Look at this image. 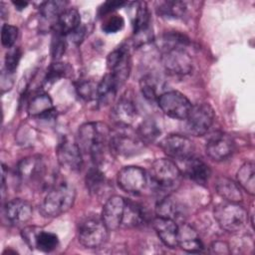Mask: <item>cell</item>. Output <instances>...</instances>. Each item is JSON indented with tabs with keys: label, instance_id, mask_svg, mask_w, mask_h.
<instances>
[{
	"label": "cell",
	"instance_id": "1",
	"mask_svg": "<svg viewBox=\"0 0 255 255\" xmlns=\"http://www.w3.org/2000/svg\"><path fill=\"white\" fill-rule=\"evenodd\" d=\"M111 130L106 124L100 122L87 123L78 130L77 143L81 150L89 154L96 164L103 162L107 148L110 149L109 141Z\"/></svg>",
	"mask_w": 255,
	"mask_h": 255
},
{
	"label": "cell",
	"instance_id": "2",
	"mask_svg": "<svg viewBox=\"0 0 255 255\" xmlns=\"http://www.w3.org/2000/svg\"><path fill=\"white\" fill-rule=\"evenodd\" d=\"M76 190L68 182L55 184L41 204V213L46 217H57L67 212L74 204Z\"/></svg>",
	"mask_w": 255,
	"mask_h": 255
},
{
	"label": "cell",
	"instance_id": "3",
	"mask_svg": "<svg viewBox=\"0 0 255 255\" xmlns=\"http://www.w3.org/2000/svg\"><path fill=\"white\" fill-rule=\"evenodd\" d=\"M147 177L151 185L164 193L175 190L181 181V172L177 165L167 158H158L152 162Z\"/></svg>",
	"mask_w": 255,
	"mask_h": 255
},
{
	"label": "cell",
	"instance_id": "4",
	"mask_svg": "<svg viewBox=\"0 0 255 255\" xmlns=\"http://www.w3.org/2000/svg\"><path fill=\"white\" fill-rule=\"evenodd\" d=\"M109 236V229L102 217L88 215L78 225V238L86 248H99L104 245Z\"/></svg>",
	"mask_w": 255,
	"mask_h": 255
},
{
	"label": "cell",
	"instance_id": "5",
	"mask_svg": "<svg viewBox=\"0 0 255 255\" xmlns=\"http://www.w3.org/2000/svg\"><path fill=\"white\" fill-rule=\"evenodd\" d=\"M214 218L223 230L236 233L245 227L248 214L239 203L226 201L215 206Z\"/></svg>",
	"mask_w": 255,
	"mask_h": 255
},
{
	"label": "cell",
	"instance_id": "6",
	"mask_svg": "<svg viewBox=\"0 0 255 255\" xmlns=\"http://www.w3.org/2000/svg\"><path fill=\"white\" fill-rule=\"evenodd\" d=\"M119 128V130L111 132L110 150L122 156H130L140 152L144 147V142L138 137L137 133L128 130V128Z\"/></svg>",
	"mask_w": 255,
	"mask_h": 255
},
{
	"label": "cell",
	"instance_id": "7",
	"mask_svg": "<svg viewBox=\"0 0 255 255\" xmlns=\"http://www.w3.org/2000/svg\"><path fill=\"white\" fill-rule=\"evenodd\" d=\"M161 61L164 69L171 75L183 76L192 69V60L181 46L162 48Z\"/></svg>",
	"mask_w": 255,
	"mask_h": 255
},
{
	"label": "cell",
	"instance_id": "8",
	"mask_svg": "<svg viewBox=\"0 0 255 255\" xmlns=\"http://www.w3.org/2000/svg\"><path fill=\"white\" fill-rule=\"evenodd\" d=\"M158 107L169 118L185 120L192 108L189 100L177 91H169L158 96Z\"/></svg>",
	"mask_w": 255,
	"mask_h": 255
},
{
	"label": "cell",
	"instance_id": "9",
	"mask_svg": "<svg viewBox=\"0 0 255 255\" xmlns=\"http://www.w3.org/2000/svg\"><path fill=\"white\" fill-rule=\"evenodd\" d=\"M214 111L210 105L202 103L192 106L186 120L187 131L195 136L205 134L214 122Z\"/></svg>",
	"mask_w": 255,
	"mask_h": 255
},
{
	"label": "cell",
	"instance_id": "10",
	"mask_svg": "<svg viewBox=\"0 0 255 255\" xmlns=\"http://www.w3.org/2000/svg\"><path fill=\"white\" fill-rule=\"evenodd\" d=\"M18 175L26 183L33 185L45 184L47 166L41 156L33 155L23 158L17 167Z\"/></svg>",
	"mask_w": 255,
	"mask_h": 255
},
{
	"label": "cell",
	"instance_id": "11",
	"mask_svg": "<svg viewBox=\"0 0 255 255\" xmlns=\"http://www.w3.org/2000/svg\"><path fill=\"white\" fill-rule=\"evenodd\" d=\"M145 171L138 166H125L119 172L117 181L122 190L129 194L140 193L147 183Z\"/></svg>",
	"mask_w": 255,
	"mask_h": 255
},
{
	"label": "cell",
	"instance_id": "12",
	"mask_svg": "<svg viewBox=\"0 0 255 255\" xmlns=\"http://www.w3.org/2000/svg\"><path fill=\"white\" fill-rule=\"evenodd\" d=\"M162 151L169 157L186 160L193 156L194 144L188 137L180 134H169L160 141Z\"/></svg>",
	"mask_w": 255,
	"mask_h": 255
},
{
	"label": "cell",
	"instance_id": "13",
	"mask_svg": "<svg viewBox=\"0 0 255 255\" xmlns=\"http://www.w3.org/2000/svg\"><path fill=\"white\" fill-rule=\"evenodd\" d=\"M109 73L116 79L118 84L123 86L128 80L130 71L129 54L126 47L122 46L114 50L107 59Z\"/></svg>",
	"mask_w": 255,
	"mask_h": 255
},
{
	"label": "cell",
	"instance_id": "14",
	"mask_svg": "<svg viewBox=\"0 0 255 255\" xmlns=\"http://www.w3.org/2000/svg\"><path fill=\"white\" fill-rule=\"evenodd\" d=\"M207 155L215 160L221 161L229 158L235 149V142L233 138L223 131L213 133L206 143Z\"/></svg>",
	"mask_w": 255,
	"mask_h": 255
},
{
	"label": "cell",
	"instance_id": "15",
	"mask_svg": "<svg viewBox=\"0 0 255 255\" xmlns=\"http://www.w3.org/2000/svg\"><path fill=\"white\" fill-rule=\"evenodd\" d=\"M58 161L70 171H79L83 165L82 150L77 142L64 138L57 147Z\"/></svg>",
	"mask_w": 255,
	"mask_h": 255
},
{
	"label": "cell",
	"instance_id": "16",
	"mask_svg": "<svg viewBox=\"0 0 255 255\" xmlns=\"http://www.w3.org/2000/svg\"><path fill=\"white\" fill-rule=\"evenodd\" d=\"M126 200L120 195L111 196L102 210V219L109 230H117L123 225Z\"/></svg>",
	"mask_w": 255,
	"mask_h": 255
},
{
	"label": "cell",
	"instance_id": "17",
	"mask_svg": "<svg viewBox=\"0 0 255 255\" xmlns=\"http://www.w3.org/2000/svg\"><path fill=\"white\" fill-rule=\"evenodd\" d=\"M136 108L129 97H122L113 107L111 117L118 128H128L136 118Z\"/></svg>",
	"mask_w": 255,
	"mask_h": 255
},
{
	"label": "cell",
	"instance_id": "18",
	"mask_svg": "<svg viewBox=\"0 0 255 255\" xmlns=\"http://www.w3.org/2000/svg\"><path fill=\"white\" fill-rule=\"evenodd\" d=\"M134 44L142 45L151 39L150 17L146 4L141 2L137 4L133 18Z\"/></svg>",
	"mask_w": 255,
	"mask_h": 255
},
{
	"label": "cell",
	"instance_id": "19",
	"mask_svg": "<svg viewBox=\"0 0 255 255\" xmlns=\"http://www.w3.org/2000/svg\"><path fill=\"white\" fill-rule=\"evenodd\" d=\"M32 212L31 204L21 198L8 201L4 207V214L7 220L14 225H20L30 220Z\"/></svg>",
	"mask_w": 255,
	"mask_h": 255
},
{
	"label": "cell",
	"instance_id": "20",
	"mask_svg": "<svg viewBox=\"0 0 255 255\" xmlns=\"http://www.w3.org/2000/svg\"><path fill=\"white\" fill-rule=\"evenodd\" d=\"M152 226L165 246L169 248H175L177 246L178 225L174 220L156 216L152 220Z\"/></svg>",
	"mask_w": 255,
	"mask_h": 255
},
{
	"label": "cell",
	"instance_id": "21",
	"mask_svg": "<svg viewBox=\"0 0 255 255\" xmlns=\"http://www.w3.org/2000/svg\"><path fill=\"white\" fill-rule=\"evenodd\" d=\"M177 246L189 253H199L203 251V244L196 230L186 223L178 225Z\"/></svg>",
	"mask_w": 255,
	"mask_h": 255
},
{
	"label": "cell",
	"instance_id": "22",
	"mask_svg": "<svg viewBox=\"0 0 255 255\" xmlns=\"http://www.w3.org/2000/svg\"><path fill=\"white\" fill-rule=\"evenodd\" d=\"M184 174L198 184H204L208 181L211 170L209 165L198 157H189L185 160Z\"/></svg>",
	"mask_w": 255,
	"mask_h": 255
},
{
	"label": "cell",
	"instance_id": "23",
	"mask_svg": "<svg viewBox=\"0 0 255 255\" xmlns=\"http://www.w3.org/2000/svg\"><path fill=\"white\" fill-rule=\"evenodd\" d=\"M28 113L34 118L50 119L55 115V108L51 98L45 93H40L31 99L28 105Z\"/></svg>",
	"mask_w": 255,
	"mask_h": 255
},
{
	"label": "cell",
	"instance_id": "24",
	"mask_svg": "<svg viewBox=\"0 0 255 255\" xmlns=\"http://www.w3.org/2000/svg\"><path fill=\"white\" fill-rule=\"evenodd\" d=\"M80 24L81 16L78 10L75 8H67L56 20L55 31L67 36L78 31L80 29Z\"/></svg>",
	"mask_w": 255,
	"mask_h": 255
},
{
	"label": "cell",
	"instance_id": "25",
	"mask_svg": "<svg viewBox=\"0 0 255 255\" xmlns=\"http://www.w3.org/2000/svg\"><path fill=\"white\" fill-rule=\"evenodd\" d=\"M120 85L112 74L107 73L101 82L98 84L97 88V101L102 106H107L111 104L117 95Z\"/></svg>",
	"mask_w": 255,
	"mask_h": 255
},
{
	"label": "cell",
	"instance_id": "26",
	"mask_svg": "<svg viewBox=\"0 0 255 255\" xmlns=\"http://www.w3.org/2000/svg\"><path fill=\"white\" fill-rule=\"evenodd\" d=\"M215 188L217 193L226 201L239 203L242 201V192L237 183L227 177H219L216 180Z\"/></svg>",
	"mask_w": 255,
	"mask_h": 255
},
{
	"label": "cell",
	"instance_id": "27",
	"mask_svg": "<svg viewBox=\"0 0 255 255\" xmlns=\"http://www.w3.org/2000/svg\"><path fill=\"white\" fill-rule=\"evenodd\" d=\"M155 213L158 217L169 218L176 222V220L183 217V208L170 197H165L157 202L155 206Z\"/></svg>",
	"mask_w": 255,
	"mask_h": 255
},
{
	"label": "cell",
	"instance_id": "28",
	"mask_svg": "<svg viewBox=\"0 0 255 255\" xmlns=\"http://www.w3.org/2000/svg\"><path fill=\"white\" fill-rule=\"evenodd\" d=\"M237 183L249 194L255 193V170L254 163L251 161L245 162L237 171Z\"/></svg>",
	"mask_w": 255,
	"mask_h": 255
},
{
	"label": "cell",
	"instance_id": "29",
	"mask_svg": "<svg viewBox=\"0 0 255 255\" xmlns=\"http://www.w3.org/2000/svg\"><path fill=\"white\" fill-rule=\"evenodd\" d=\"M106 185V177L103 171L97 167H91L86 174V186L90 193L98 195L102 193Z\"/></svg>",
	"mask_w": 255,
	"mask_h": 255
},
{
	"label": "cell",
	"instance_id": "30",
	"mask_svg": "<svg viewBox=\"0 0 255 255\" xmlns=\"http://www.w3.org/2000/svg\"><path fill=\"white\" fill-rule=\"evenodd\" d=\"M144 220V213L140 206L132 201L126 200V209L122 227H134Z\"/></svg>",
	"mask_w": 255,
	"mask_h": 255
},
{
	"label": "cell",
	"instance_id": "31",
	"mask_svg": "<svg viewBox=\"0 0 255 255\" xmlns=\"http://www.w3.org/2000/svg\"><path fill=\"white\" fill-rule=\"evenodd\" d=\"M185 11L186 4L181 1H164L157 7V13L163 18H181Z\"/></svg>",
	"mask_w": 255,
	"mask_h": 255
},
{
	"label": "cell",
	"instance_id": "32",
	"mask_svg": "<svg viewBox=\"0 0 255 255\" xmlns=\"http://www.w3.org/2000/svg\"><path fill=\"white\" fill-rule=\"evenodd\" d=\"M136 133L144 143H149L158 137L160 129L152 120H145L138 126Z\"/></svg>",
	"mask_w": 255,
	"mask_h": 255
},
{
	"label": "cell",
	"instance_id": "33",
	"mask_svg": "<svg viewBox=\"0 0 255 255\" xmlns=\"http://www.w3.org/2000/svg\"><path fill=\"white\" fill-rule=\"evenodd\" d=\"M59 245V238L55 233L40 230L36 243H35V248L43 251V252H51L55 250Z\"/></svg>",
	"mask_w": 255,
	"mask_h": 255
},
{
	"label": "cell",
	"instance_id": "34",
	"mask_svg": "<svg viewBox=\"0 0 255 255\" xmlns=\"http://www.w3.org/2000/svg\"><path fill=\"white\" fill-rule=\"evenodd\" d=\"M67 2L65 1H60V0H52V1H46L42 3L40 6V13L42 16L46 19H53L60 16V14L65 11Z\"/></svg>",
	"mask_w": 255,
	"mask_h": 255
},
{
	"label": "cell",
	"instance_id": "35",
	"mask_svg": "<svg viewBox=\"0 0 255 255\" xmlns=\"http://www.w3.org/2000/svg\"><path fill=\"white\" fill-rule=\"evenodd\" d=\"M98 84L92 81H82L77 85V93L86 102L97 100Z\"/></svg>",
	"mask_w": 255,
	"mask_h": 255
},
{
	"label": "cell",
	"instance_id": "36",
	"mask_svg": "<svg viewBox=\"0 0 255 255\" xmlns=\"http://www.w3.org/2000/svg\"><path fill=\"white\" fill-rule=\"evenodd\" d=\"M18 38V28L9 24H4L1 29V42L5 48H12Z\"/></svg>",
	"mask_w": 255,
	"mask_h": 255
},
{
	"label": "cell",
	"instance_id": "37",
	"mask_svg": "<svg viewBox=\"0 0 255 255\" xmlns=\"http://www.w3.org/2000/svg\"><path fill=\"white\" fill-rule=\"evenodd\" d=\"M125 26V20L121 15H112L102 25V30L107 34L117 33Z\"/></svg>",
	"mask_w": 255,
	"mask_h": 255
},
{
	"label": "cell",
	"instance_id": "38",
	"mask_svg": "<svg viewBox=\"0 0 255 255\" xmlns=\"http://www.w3.org/2000/svg\"><path fill=\"white\" fill-rule=\"evenodd\" d=\"M21 50L18 47H12L8 50L5 56V69L8 73H14L21 59Z\"/></svg>",
	"mask_w": 255,
	"mask_h": 255
},
{
	"label": "cell",
	"instance_id": "39",
	"mask_svg": "<svg viewBox=\"0 0 255 255\" xmlns=\"http://www.w3.org/2000/svg\"><path fill=\"white\" fill-rule=\"evenodd\" d=\"M140 90L146 100L153 102L158 99L157 92H156V85L151 77H144L141 79Z\"/></svg>",
	"mask_w": 255,
	"mask_h": 255
},
{
	"label": "cell",
	"instance_id": "40",
	"mask_svg": "<svg viewBox=\"0 0 255 255\" xmlns=\"http://www.w3.org/2000/svg\"><path fill=\"white\" fill-rule=\"evenodd\" d=\"M55 32V35L53 37V41H52V57L54 60L58 61L63 54L65 53V49H66V41H65V36L60 34L59 32Z\"/></svg>",
	"mask_w": 255,
	"mask_h": 255
},
{
	"label": "cell",
	"instance_id": "41",
	"mask_svg": "<svg viewBox=\"0 0 255 255\" xmlns=\"http://www.w3.org/2000/svg\"><path fill=\"white\" fill-rule=\"evenodd\" d=\"M67 74V67L66 65H64L63 63H54L48 73H47V77L45 79V82L47 84H52L56 81H58L59 79L65 77Z\"/></svg>",
	"mask_w": 255,
	"mask_h": 255
},
{
	"label": "cell",
	"instance_id": "42",
	"mask_svg": "<svg viewBox=\"0 0 255 255\" xmlns=\"http://www.w3.org/2000/svg\"><path fill=\"white\" fill-rule=\"evenodd\" d=\"M41 228L39 227H36V226H28V227H25L22 232H21V235H22V238L23 240L26 242V244L31 248V249H34L35 248V243H36V239H37V236L40 232Z\"/></svg>",
	"mask_w": 255,
	"mask_h": 255
},
{
	"label": "cell",
	"instance_id": "43",
	"mask_svg": "<svg viewBox=\"0 0 255 255\" xmlns=\"http://www.w3.org/2000/svg\"><path fill=\"white\" fill-rule=\"evenodd\" d=\"M125 5V2L122 1H108L106 3H104L100 9H99V16H105L111 12H113L114 10L122 7Z\"/></svg>",
	"mask_w": 255,
	"mask_h": 255
},
{
	"label": "cell",
	"instance_id": "44",
	"mask_svg": "<svg viewBox=\"0 0 255 255\" xmlns=\"http://www.w3.org/2000/svg\"><path fill=\"white\" fill-rule=\"evenodd\" d=\"M210 249H211L212 253H216V254H227V253H229L228 244L226 242H222V241L213 242Z\"/></svg>",
	"mask_w": 255,
	"mask_h": 255
},
{
	"label": "cell",
	"instance_id": "45",
	"mask_svg": "<svg viewBox=\"0 0 255 255\" xmlns=\"http://www.w3.org/2000/svg\"><path fill=\"white\" fill-rule=\"evenodd\" d=\"M13 5L18 9V10H23L24 8L27 7L28 5V2L26 1H22V0H17V1H13L12 2Z\"/></svg>",
	"mask_w": 255,
	"mask_h": 255
}]
</instances>
